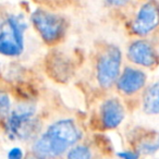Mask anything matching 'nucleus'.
<instances>
[{
	"instance_id": "9",
	"label": "nucleus",
	"mask_w": 159,
	"mask_h": 159,
	"mask_svg": "<svg viewBox=\"0 0 159 159\" xmlns=\"http://www.w3.org/2000/svg\"><path fill=\"white\" fill-rule=\"evenodd\" d=\"M124 119V108L119 99L109 98L100 107V122L105 129H116Z\"/></svg>"
},
{
	"instance_id": "3",
	"label": "nucleus",
	"mask_w": 159,
	"mask_h": 159,
	"mask_svg": "<svg viewBox=\"0 0 159 159\" xmlns=\"http://www.w3.org/2000/svg\"><path fill=\"white\" fill-rule=\"evenodd\" d=\"M31 20L39 36L47 44L53 45L62 39L66 25L61 16L47 10L38 9L33 12Z\"/></svg>"
},
{
	"instance_id": "12",
	"label": "nucleus",
	"mask_w": 159,
	"mask_h": 159,
	"mask_svg": "<svg viewBox=\"0 0 159 159\" xmlns=\"http://www.w3.org/2000/svg\"><path fill=\"white\" fill-rule=\"evenodd\" d=\"M159 150V134H154L141 142L139 145V154H154Z\"/></svg>"
},
{
	"instance_id": "16",
	"label": "nucleus",
	"mask_w": 159,
	"mask_h": 159,
	"mask_svg": "<svg viewBox=\"0 0 159 159\" xmlns=\"http://www.w3.org/2000/svg\"><path fill=\"white\" fill-rule=\"evenodd\" d=\"M118 157L121 159H139V154L132 150H125V152H118Z\"/></svg>"
},
{
	"instance_id": "7",
	"label": "nucleus",
	"mask_w": 159,
	"mask_h": 159,
	"mask_svg": "<svg viewBox=\"0 0 159 159\" xmlns=\"http://www.w3.org/2000/svg\"><path fill=\"white\" fill-rule=\"evenodd\" d=\"M128 58L133 63L145 68H152L157 66L159 61L155 48L145 40L132 43L128 48Z\"/></svg>"
},
{
	"instance_id": "1",
	"label": "nucleus",
	"mask_w": 159,
	"mask_h": 159,
	"mask_svg": "<svg viewBox=\"0 0 159 159\" xmlns=\"http://www.w3.org/2000/svg\"><path fill=\"white\" fill-rule=\"evenodd\" d=\"M82 136L77 125L70 119L59 120L33 144V152L42 159H52L61 156Z\"/></svg>"
},
{
	"instance_id": "4",
	"label": "nucleus",
	"mask_w": 159,
	"mask_h": 159,
	"mask_svg": "<svg viewBox=\"0 0 159 159\" xmlns=\"http://www.w3.org/2000/svg\"><path fill=\"white\" fill-rule=\"evenodd\" d=\"M122 55L118 47L110 45L99 56L96 64V76L102 89H110L120 76Z\"/></svg>"
},
{
	"instance_id": "5",
	"label": "nucleus",
	"mask_w": 159,
	"mask_h": 159,
	"mask_svg": "<svg viewBox=\"0 0 159 159\" xmlns=\"http://www.w3.org/2000/svg\"><path fill=\"white\" fill-rule=\"evenodd\" d=\"M35 108L30 105L18 106L8 116L6 130L11 137L27 139L33 133Z\"/></svg>"
},
{
	"instance_id": "17",
	"label": "nucleus",
	"mask_w": 159,
	"mask_h": 159,
	"mask_svg": "<svg viewBox=\"0 0 159 159\" xmlns=\"http://www.w3.org/2000/svg\"><path fill=\"white\" fill-rule=\"evenodd\" d=\"M111 6H115V7H122V6H125L126 3H129L131 0H107Z\"/></svg>"
},
{
	"instance_id": "8",
	"label": "nucleus",
	"mask_w": 159,
	"mask_h": 159,
	"mask_svg": "<svg viewBox=\"0 0 159 159\" xmlns=\"http://www.w3.org/2000/svg\"><path fill=\"white\" fill-rule=\"evenodd\" d=\"M147 76L142 70L125 68L117 81V87L124 95H134L146 84Z\"/></svg>"
},
{
	"instance_id": "13",
	"label": "nucleus",
	"mask_w": 159,
	"mask_h": 159,
	"mask_svg": "<svg viewBox=\"0 0 159 159\" xmlns=\"http://www.w3.org/2000/svg\"><path fill=\"white\" fill-rule=\"evenodd\" d=\"M66 159H92V152L87 146H75L68 152Z\"/></svg>"
},
{
	"instance_id": "6",
	"label": "nucleus",
	"mask_w": 159,
	"mask_h": 159,
	"mask_svg": "<svg viewBox=\"0 0 159 159\" xmlns=\"http://www.w3.org/2000/svg\"><path fill=\"white\" fill-rule=\"evenodd\" d=\"M159 25V7L154 1H148L139 8L132 22V32L137 36H146Z\"/></svg>"
},
{
	"instance_id": "15",
	"label": "nucleus",
	"mask_w": 159,
	"mask_h": 159,
	"mask_svg": "<svg viewBox=\"0 0 159 159\" xmlns=\"http://www.w3.org/2000/svg\"><path fill=\"white\" fill-rule=\"evenodd\" d=\"M23 150L20 147H13L8 152V159H23Z\"/></svg>"
},
{
	"instance_id": "2",
	"label": "nucleus",
	"mask_w": 159,
	"mask_h": 159,
	"mask_svg": "<svg viewBox=\"0 0 159 159\" xmlns=\"http://www.w3.org/2000/svg\"><path fill=\"white\" fill-rule=\"evenodd\" d=\"M26 23L22 16H11L0 25V55L20 56L24 48Z\"/></svg>"
},
{
	"instance_id": "14",
	"label": "nucleus",
	"mask_w": 159,
	"mask_h": 159,
	"mask_svg": "<svg viewBox=\"0 0 159 159\" xmlns=\"http://www.w3.org/2000/svg\"><path fill=\"white\" fill-rule=\"evenodd\" d=\"M10 107H11V102H10V98L8 94L0 92V116L6 117L9 115Z\"/></svg>"
},
{
	"instance_id": "11",
	"label": "nucleus",
	"mask_w": 159,
	"mask_h": 159,
	"mask_svg": "<svg viewBox=\"0 0 159 159\" xmlns=\"http://www.w3.org/2000/svg\"><path fill=\"white\" fill-rule=\"evenodd\" d=\"M49 70L52 73V76L58 80H66L71 72V68L68 62H70L63 56H53L51 60H49Z\"/></svg>"
},
{
	"instance_id": "10",
	"label": "nucleus",
	"mask_w": 159,
	"mask_h": 159,
	"mask_svg": "<svg viewBox=\"0 0 159 159\" xmlns=\"http://www.w3.org/2000/svg\"><path fill=\"white\" fill-rule=\"evenodd\" d=\"M143 109L148 115H159V81L152 84L145 91Z\"/></svg>"
},
{
	"instance_id": "18",
	"label": "nucleus",
	"mask_w": 159,
	"mask_h": 159,
	"mask_svg": "<svg viewBox=\"0 0 159 159\" xmlns=\"http://www.w3.org/2000/svg\"><path fill=\"white\" fill-rule=\"evenodd\" d=\"M26 159H42V158H39V157H37L36 155H34V156H31V157H27Z\"/></svg>"
}]
</instances>
